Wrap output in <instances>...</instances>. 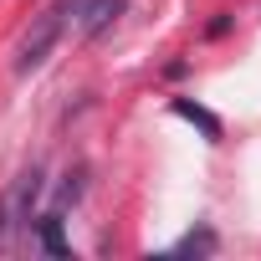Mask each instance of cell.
Returning <instances> with one entry per match:
<instances>
[{
	"label": "cell",
	"instance_id": "cell-5",
	"mask_svg": "<svg viewBox=\"0 0 261 261\" xmlns=\"http://www.w3.org/2000/svg\"><path fill=\"white\" fill-rule=\"evenodd\" d=\"M174 118H185V123L205 128V139H220V118H215V113H205V108H200V102H190V97H174Z\"/></svg>",
	"mask_w": 261,
	"mask_h": 261
},
{
	"label": "cell",
	"instance_id": "cell-6",
	"mask_svg": "<svg viewBox=\"0 0 261 261\" xmlns=\"http://www.w3.org/2000/svg\"><path fill=\"white\" fill-rule=\"evenodd\" d=\"M220 241H215V230H190L179 246H174V256H210Z\"/></svg>",
	"mask_w": 261,
	"mask_h": 261
},
{
	"label": "cell",
	"instance_id": "cell-4",
	"mask_svg": "<svg viewBox=\"0 0 261 261\" xmlns=\"http://www.w3.org/2000/svg\"><path fill=\"white\" fill-rule=\"evenodd\" d=\"M36 241H41V251H46V256H67V236H62V210H51V215H41V220H36Z\"/></svg>",
	"mask_w": 261,
	"mask_h": 261
},
{
	"label": "cell",
	"instance_id": "cell-3",
	"mask_svg": "<svg viewBox=\"0 0 261 261\" xmlns=\"http://www.w3.org/2000/svg\"><path fill=\"white\" fill-rule=\"evenodd\" d=\"M57 11L77 36H97L123 16V0H57Z\"/></svg>",
	"mask_w": 261,
	"mask_h": 261
},
{
	"label": "cell",
	"instance_id": "cell-2",
	"mask_svg": "<svg viewBox=\"0 0 261 261\" xmlns=\"http://www.w3.org/2000/svg\"><path fill=\"white\" fill-rule=\"evenodd\" d=\"M62 26H67V21H62V11H57V6L36 16V26L21 36V51H16V72H21V77H26V72H36V67L51 57V46L62 41Z\"/></svg>",
	"mask_w": 261,
	"mask_h": 261
},
{
	"label": "cell",
	"instance_id": "cell-1",
	"mask_svg": "<svg viewBox=\"0 0 261 261\" xmlns=\"http://www.w3.org/2000/svg\"><path fill=\"white\" fill-rule=\"evenodd\" d=\"M36 195H41V169H21V174H16V185L0 195V251H11V246H16V236L26 230Z\"/></svg>",
	"mask_w": 261,
	"mask_h": 261
}]
</instances>
